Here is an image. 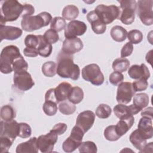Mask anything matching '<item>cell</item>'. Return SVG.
<instances>
[{
  "label": "cell",
  "instance_id": "obj_8",
  "mask_svg": "<svg viewBox=\"0 0 153 153\" xmlns=\"http://www.w3.org/2000/svg\"><path fill=\"white\" fill-rule=\"evenodd\" d=\"M83 130L75 125L71 130L70 136L62 143V148L66 152H74L82 143L84 134Z\"/></svg>",
  "mask_w": 153,
  "mask_h": 153
},
{
  "label": "cell",
  "instance_id": "obj_40",
  "mask_svg": "<svg viewBox=\"0 0 153 153\" xmlns=\"http://www.w3.org/2000/svg\"><path fill=\"white\" fill-rule=\"evenodd\" d=\"M57 103L52 101H45L42 106V109L44 113L48 116H53L57 112Z\"/></svg>",
  "mask_w": 153,
  "mask_h": 153
},
{
  "label": "cell",
  "instance_id": "obj_1",
  "mask_svg": "<svg viewBox=\"0 0 153 153\" xmlns=\"http://www.w3.org/2000/svg\"><path fill=\"white\" fill-rule=\"evenodd\" d=\"M57 74L62 78H71L77 80L80 75V69L74 62V56L65 54L62 51L59 52L57 58Z\"/></svg>",
  "mask_w": 153,
  "mask_h": 153
},
{
  "label": "cell",
  "instance_id": "obj_48",
  "mask_svg": "<svg viewBox=\"0 0 153 153\" xmlns=\"http://www.w3.org/2000/svg\"><path fill=\"white\" fill-rule=\"evenodd\" d=\"M133 51V44L128 42H127L121 48V57H126L131 54Z\"/></svg>",
  "mask_w": 153,
  "mask_h": 153
},
{
  "label": "cell",
  "instance_id": "obj_44",
  "mask_svg": "<svg viewBox=\"0 0 153 153\" xmlns=\"http://www.w3.org/2000/svg\"><path fill=\"white\" fill-rule=\"evenodd\" d=\"M39 38L38 35L32 34L27 35L25 39V45L26 47L37 48L39 44Z\"/></svg>",
  "mask_w": 153,
  "mask_h": 153
},
{
  "label": "cell",
  "instance_id": "obj_13",
  "mask_svg": "<svg viewBox=\"0 0 153 153\" xmlns=\"http://www.w3.org/2000/svg\"><path fill=\"white\" fill-rule=\"evenodd\" d=\"M87 29L86 24L79 20H72L65 28V36L66 38H72L81 36L85 33Z\"/></svg>",
  "mask_w": 153,
  "mask_h": 153
},
{
  "label": "cell",
  "instance_id": "obj_39",
  "mask_svg": "<svg viewBox=\"0 0 153 153\" xmlns=\"http://www.w3.org/2000/svg\"><path fill=\"white\" fill-rule=\"evenodd\" d=\"M66 24L65 19L61 17H55L51 22L50 28L58 32L65 28Z\"/></svg>",
  "mask_w": 153,
  "mask_h": 153
},
{
  "label": "cell",
  "instance_id": "obj_16",
  "mask_svg": "<svg viewBox=\"0 0 153 153\" xmlns=\"http://www.w3.org/2000/svg\"><path fill=\"white\" fill-rule=\"evenodd\" d=\"M83 47L82 41L79 38H66L63 42L61 51L65 54L72 56L81 51Z\"/></svg>",
  "mask_w": 153,
  "mask_h": 153
},
{
  "label": "cell",
  "instance_id": "obj_18",
  "mask_svg": "<svg viewBox=\"0 0 153 153\" xmlns=\"http://www.w3.org/2000/svg\"><path fill=\"white\" fill-rule=\"evenodd\" d=\"M128 74L131 78L134 79H143L147 80L151 76L148 68L144 63H142L140 65H132L128 69Z\"/></svg>",
  "mask_w": 153,
  "mask_h": 153
},
{
  "label": "cell",
  "instance_id": "obj_38",
  "mask_svg": "<svg viewBox=\"0 0 153 153\" xmlns=\"http://www.w3.org/2000/svg\"><path fill=\"white\" fill-rule=\"evenodd\" d=\"M104 136L109 141H116L121 137L116 131L115 125L109 126L105 129Z\"/></svg>",
  "mask_w": 153,
  "mask_h": 153
},
{
  "label": "cell",
  "instance_id": "obj_27",
  "mask_svg": "<svg viewBox=\"0 0 153 153\" xmlns=\"http://www.w3.org/2000/svg\"><path fill=\"white\" fill-rule=\"evenodd\" d=\"M127 33L128 32L126 29L118 25L112 27L110 32L111 36L112 39L118 42H121L126 40Z\"/></svg>",
  "mask_w": 153,
  "mask_h": 153
},
{
  "label": "cell",
  "instance_id": "obj_46",
  "mask_svg": "<svg viewBox=\"0 0 153 153\" xmlns=\"http://www.w3.org/2000/svg\"><path fill=\"white\" fill-rule=\"evenodd\" d=\"M123 80L124 75L121 73L117 71H114L111 73L109 77V82L115 86L119 85L121 82H123Z\"/></svg>",
  "mask_w": 153,
  "mask_h": 153
},
{
  "label": "cell",
  "instance_id": "obj_24",
  "mask_svg": "<svg viewBox=\"0 0 153 153\" xmlns=\"http://www.w3.org/2000/svg\"><path fill=\"white\" fill-rule=\"evenodd\" d=\"M134 122L133 115L127 118L120 119V121L115 125V130L117 134L122 136L124 135L133 126Z\"/></svg>",
  "mask_w": 153,
  "mask_h": 153
},
{
  "label": "cell",
  "instance_id": "obj_23",
  "mask_svg": "<svg viewBox=\"0 0 153 153\" xmlns=\"http://www.w3.org/2000/svg\"><path fill=\"white\" fill-rule=\"evenodd\" d=\"M39 148L37 145V138L33 137L22 142L17 146L16 152L17 153H37Z\"/></svg>",
  "mask_w": 153,
  "mask_h": 153
},
{
  "label": "cell",
  "instance_id": "obj_10",
  "mask_svg": "<svg viewBox=\"0 0 153 153\" xmlns=\"http://www.w3.org/2000/svg\"><path fill=\"white\" fill-rule=\"evenodd\" d=\"M58 139V135L51 130L46 134L39 136L37 138V145L42 153H50Z\"/></svg>",
  "mask_w": 153,
  "mask_h": 153
},
{
  "label": "cell",
  "instance_id": "obj_7",
  "mask_svg": "<svg viewBox=\"0 0 153 153\" xmlns=\"http://www.w3.org/2000/svg\"><path fill=\"white\" fill-rule=\"evenodd\" d=\"M120 4L121 12L119 16L121 22L128 25L131 24L135 18V13L137 8V2L134 0H121L118 1Z\"/></svg>",
  "mask_w": 153,
  "mask_h": 153
},
{
  "label": "cell",
  "instance_id": "obj_25",
  "mask_svg": "<svg viewBox=\"0 0 153 153\" xmlns=\"http://www.w3.org/2000/svg\"><path fill=\"white\" fill-rule=\"evenodd\" d=\"M129 139L133 146L139 151L143 149L144 146L146 145L147 140L144 135L138 128L136 129L131 133Z\"/></svg>",
  "mask_w": 153,
  "mask_h": 153
},
{
  "label": "cell",
  "instance_id": "obj_15",
  "mask_svg": "<svg viewBox=\"0 0 153 153\" xmlns=\"http://www.w3.org/2000/svg\"><path fill=\"white\" fill-rule=\"evenodd\" d=\"M95 120V114L90 110L80 112L76 120V125L80 127L84 133L88 131L93 126Z\"/></svg>",
  "mask_w": 153,
  "mask_h": 153
},
{
  "label": "cell",
  "instance_id": "obj_9",
  "mask_svg": "<svg viewBox=\"0 0 153 153\" xmlns=\"http://www.w3.org/2000/svg\"><path fill=\"white\" fill-rule=\"evenodd\" d=\"M152 5V0H139L137 1V16L146 26H151L153 24Z\"/></svg>",
  "mask_w": 153,
  "mask_h": 153
},
{
  "label": "cell",
  "instance_id": "obj_42",
  "mask_svg": "<svg viewBox=\"0 0 153 153\" xmlns=\"http://www.w3.org/2000/svg\"><path fill=\"white\" fill-rule=\"evenodd\" d=\"M32 130L30 126L26 123H19L18 136L22 138H27L31 136Z\"/></svg>",
  "mask_w": 153,
  "mask_h": 153
},
{
  "label": "cell",
  "instance_id": "obj_47",
  "mask_svg": "<svg viewBox=\"0 0 153 153\" xmlns=\"http://www.w3.org/2000/svg\"><path fill=\"white\" fill-rule=\"evenodd\" d=\"M13 142L9 138L4 136H0V148L1 152H8Z\"/></svg>",
  "mask_w": 153,
  "mask_h": 153
},
{
  "label": "cell",
  "instance_id": "obj_29",
  "mask_svg": "<svg viewBox=\"0 0 153 153\" xmlns=\"http://www.w3.org/2000/svg\"><path fill=\"white\" fill-rule=\"evenodd\" d=\"M133 105L140 111L146 107L149 102L148 95L145 93L136 94L133 97Z\"/></svg>",
  "mask_w": 153,
  "mask_h": 153
},
{
  "label": "cell",
  "instance_id": "obj_45",
  "mask_svg": "<svg viewBox=\"0 0 153 153\" xmlns=\"http://www.w3.org/2000/svg\"><path fill=\"white\" fill-rule=\"evenodd\" d=\"M148 86V82L147 80L143 79H137L132 83V87L134 92L141 91L145 90Z\"/></svg>",
  "mask_w": 153,
  "mask_h": 153
},
{
  "label": "cell",
  "instance_id": "obj_20",
  "mask_svg": "<svg viewBox=\"0 0 153 153\" xmlns=\"http://www.w3.org/2000/svg\"><path fill=\"white\" fill-rule=\"evenodd\" d=\"M87 19L91 26L93 31L97 35L103 34L106 30V25L103 23L98 17L94 11H90L87 15Z\"/></svg>",
  "mask_w": 153,
  "mask_h": 153
},
{
  "label": "cell",
  "instance_id": "obj_11",
  "mask_svg": "<svg viewBox=\"0 0 153 153\" xmlns=\"http://www.w3.org/2000/svg\"><path fill=\"white\" fill-rule=\"evenodd\" d=\"M13 82L16 88L23 91L30 90L35 85L31 75L27 71L14 73Z\"/></svg>",
  "mask_w": 153,
  "mask_h": 153
},
{
  "label": "cell",
  "instance_id": "obj_3",
  "mask_svg": "<svg viewBox=\"0 0 153 153\" xmlns=\"http://www.w3.org/2000/svg\"><path fill=\"white\" fill-rule=\"evenodd\" d=\"M51 20V15L48 12L44 11L36 16L23 17L21 26L25 31L33 32L47 26Z\"/></svg>",
  "mask_w": 153,
  "mask_h": 153
},
{
  "label": "cell",
  "instance_id": "obj_28",
  "mask_svg": "<svg viewBox=\"0 0 153 153\" xmlns=\"http://www.w3.org/2000/svg\"><path fill=\"white\" fill-rule=\"evenodd\" d=\"M62 15L64 19L74 20L79 15V9L74 5H68L63 9Z\"/></svg>",
  "mask_w": 153,
  "mask_h": 153
},
{
  "label": "cell",
  "instance_id": "obj_41",
  "mask_svg": "<svg viewBox=\"0 0 153 153\" xmlns=\"http://www.w3.org/2000/svg\"><path fill=\"white\" fill-rule=\"evenodd\" d=\"M127 38L130 42L132 44H137L142 42L143 39L142 33L137 29H133L127 33Z\"/></svg>",
  "mask_w": 153,
  "mask_h": 153
},
{
  "label": "cell",
  "instance_id": "obj_21",
  "mask_svg": "<svg viewBox=\"0 0 153 153\" xmlns=\"http://www.w3.org/2000/svg\"><path fill=\"white\" fill-rule=\"evenodd\" d=\"M72 87L71 84L69 82H63L54 88V94L57 103H59L60 102L68 99V96Z\"/></svg>",
  "mask_w": 153,
  "mask_h": 153
},
{
  "label": "cell",
  "instance_id": "obj_35",
  "mask_svg": "<svg viewBox=\"0 0 153 153\" xmlns=\"http://www.w3.org/2000/svg\"><path fill=\"white\" fill-rule=\"evenodd\" d=\"M111 107L106 104H100L96 109V115L102 119L109 118L111 115Z\"/></svg>",
  "mask_w": 153,
  "mask_h": 153
},
{
  "label": "cell",
  "instance_id": "obj_33",
  "mask_svg": "<svg viewBox=\"0 0 153 153\" xmlns=\"http://www.w3.org/2000/svg\"><path fill=\"white\" fill-rule=\"evenodd\" d=\"M42 72L47 77H53L57 74V64L52 61L45 62L42 66Z\"/></svg>",
  "mask_w": 153,
  "mask_h": 153
},
{
  "label": "cell",
  "instance_id": "obj_32",
  "mask_svg": "<svg viewBox=\"0 0 153 153\" xmlns=\"http://www.w3.org/2000/svg\"><path fill=\"white\" fill-rule=\"evenodd\" d=\"M1 117L5 121L14 120L16 117V111L13 106L10 105H4L1 109Z\"/></svg>",
  "mask_w": 153,
  "mask_h": 153
},
{
  "label": "cell",
  "instance_id": "obj_49",
  "mask_svg": "<svg viewBox=\"0 0 153 153\" xmlns=\"http://www.w3.org/2000/svg\"><path fill=\"white\" fill-rule=\"evenodd\" d=\"M67 125L63 123H59L53 126L51 130L55 132L58 136L63 134L67 130Z\"/></svg>",
  "mask_w": 153,
  "mask_h": 153
},
{
  "label": "cell",
  "instance_id": "obj_2",
  "mask_svg": "<svg viewBox=\"0 0 153 153\" xmlns=\"http://www.w3.org/2000/svg\"><path fill=\"white\" fill-rule=\"evenodd\" d=\"M23 5L16 0H6L2 2L1 8V25L7 22H14L22 16Z\"/></svg>",
  "mask_w": 153,
  "mask_h": 153
},
{
  "label": "cell",
  "instance_id": "obj_19",
  "mask_svg": "<svg viewBox=\"0 0 153 153\" xmlns=\"http://www.w3.org/2000/svg\"><path fill=\"white\" fill-rule=\"evenodd\" d=\"M140 111L133 104L127 106L125 104L119 103L114 108V112L119 119H123L136 115Z\"/></svg>",
  "mask_w": 153,
  "mask_h": 153
},
{
  "label": "cell",
  "instance_id": "obj_31",
  "mask_svg": "<svg viewBox=\"0 0 153 153\" xmlns=\"http://www.w3.org/2000/svg\"><path fill=\"white\" fill-rule=\"evenodd\" d=\"M112 66L114 71L122 73L126 71L130 67V61L125 57L118 58L113 62Z\"/></svg>",
  "mask_w": 153,
  "mask_h": 153
},
{
  "label": "cell",
  "instance_id": "obj_4",
  "mask_svg": "<svg viewBox=\"0 0 153 153\" xmlns=\"http://www.w3.org/2000/svg\"><path fill=\"white\" fill-rule=\"evenodd\" d=\"M22 55L19 48L13 45L5 47L1 51L0 55V69L1 72L4 74L12 72L13 63L14 60Z\"/></svg>",
  "mask_w": 153,
  "mask_h": 153
},
{
  "label": "cell",
  "instance_id": "obj_52",
  "mask_svg": "<svg viewBox=\"0 0 153 153\" xmlns=\"http://www.w3.org/2000/svg\"><path fill=\"white\" fill-rule=\"evenodd\" d=\"M152 110L153 109L152 107L147 108L141 112L142 117L145 116V117H148L151 118H152Z\"/></svg>",
  "mask_w": 153,
  "mask_h": 153
},
{
  "label": "cell",
  "instance_id": "obj_37",
  "mask_svg": "<svg viewBox=\"0 0 153 153\" xmlns=\"http://www.w3.org/2000/svg\"><path fill=\"white\" fill-rule=\"evenodd\" d=\"M78 148L79 152L81 153H96L97 151L96 145L92 141L82 142Z\"/></svg>",
  "mask_w": 153,
  "mask_h": 153
},
{
  "label": "cell",
  "instance_id": "obj_26",
  "mask_svg": "<svg viewBox=\"0 0 153 153\" xmlns=\"http://www.w3.org/2000/svg\"><path fill=\"white\" fill-rule=\"evenodd\" d=\"M38 36L39 40V44L37 47L38 54L43 57H47L50 56L53 50L51 44L46 41L43 35H39Z\"/></svg>",
  "mask_w": 153,
  "mask_h": 153
},
{
  "label": "cell",
  "instance_id": "obj_22",
  "mask_svg": "<svg viewBox=\"0 0 153 153\" xmlns=\"http://www.w3.org/2000/svg\"><path fill=\"white\" fill-rule=\"evenodd\" d=\"M152 118L143 116L139 120L137 127L139 131L144 135L146 139H149L153 136Z\"/></svg>",
  "mask_w": 153,
  "mask_h": 153
},
{
  "label": "cell",
  "instance_id": "obj_5",
  "mask_svg": "<svg viewBox=\"0 0 153 153\" xmlns=\"http://www.w3.org/2000/svg\"><path fill=\"white\" fill-rule=\"evenodd\" d=\"M94 11L99 19L105 25L110 24L118 19L121 12L120 8L115 5H105L104 4L97 5Z\"/></svg>",
  "mask_w": 153,
  "mask_h": 153
},
{
  "label": "cell",
  "instance_id": "obj_12",
  "mask_svg": "<svg viewBox=\"0 0 153 153\" xmlns=\"http://www.w3.org/2000/svg\"><path fill=\"white\" fill-rule=\"evenodd\" d=\"M135 92L130 82H121L117 88L116 99L118 103L127 104L130 102Z\"/></svg>",
  "mask_w": 153,
  "mask_h": 153
},
{
  "label": "cell",
  "instance_id": "obj_14",
  "mask_svg": "<svg viewBox=\"0 0 153 153\" xmlns=\"http://www.w3.org/2000/svg\"><path fill=\"white\" fill-rule=\"evenodd\" d=\"M19 123L13 120L8 121H1V136L10 139L13 142L18 136Z\"/></svg>",
  "mask_w": 153,
  "mask_h": 153
},
{
  "label": "cell",
  "instance_id": "obj_51",
  "mask_svg": "<svg viewBox=\"0 0 153 153\" xmlns=\"http://www.w3.org/2000/svg\"><path fill=\"white\" fill-rule=\"evenodd\" d=\"M23 53L25 56L35 57L38 55V51L37 48L26 47L23 50Z\"/></svg>",
  "mask_w": 153,
  "mask_h": 153
},
{
  "label": "cell",
  "instance_id": "obj_30",
  "mask_svg": "<svg viewBox=\"0 0 153 153\" xmlns=\"http://www.w3.org/2000/svg\"><path fill=\"white\" fill-rule=\"evenodd\" d=\"M84 98V92L78 86L72 87L68 96V100L74 104L79 103Z\"/></svg>",
  "mask_w": 153,
  "mask_h": 153
},
{
  "label": "cell",
  "instance_id": "obj_54",
  "mask_svg": "<svg viewBox=\"0 0 153 153\" xmlns=\"http://www.w3.org/2000/svg\"><path fill=\"white\" fill-rule=\"evenodd\" d=\"M152 50H150L149 52L147 53L146 55L145 59L148 63H149L151 65H152Z\"/></svg>",
  "mask_w": 153,
  "mask_h": 153
},
{
  "label": "cell",
  "instance_id": "obj_34",
  "mask_svg": "<svg viewBox=\"0 0 153 153\" xmlns=\"http://www.w3.org/2000/svg\"><path fill=\"white\" fill-rule=\"evenodd\" d=\"M59 111L64 115H71L74 114L76 110V106L70 101H63L59 105Z\"/></svg>",
  "mask_w": 153,
  "mask_h": 153
},
{
  "label": "cell",
  "instance_id": "obj_53",
  "mask_svg": "<svg viewBox=\"0 0 153 153\" xmlns=\"http://www.w3.org/2000/svg\"><path fill=\"white\" fill-rule=\"evenodd\" d=\"M152 148H153V143L150 142L149 143H146V145L144 146L143 149L140 151V152H152Z\"/></svg>",
  "mask_w": 153,
  "mask_h": 153
},
{
  "label": "cell",
  "instance_id": "obj_50",
  "mask_svg": "<svg viewBox=\"0 0 153 153\" xmlns=\"http://www.w3.org/2000/svg\"><path fill=\"white\" fill-rule=\"evenodd\" d=\"M35 13V8L34 7L30 5V4H25L23 5V13L22 14V17H28V16H32V14H33Z\"/></svg>",
  "mask_w": 153,
  "mask_h": 153
},
{
  "label": "cell",
  "instance_id": "obj_17",
  "mask_svg": "<svg viewBox=\"0 0 153 153\" xmlns=\"http://www.w3.org/2000/svg\"><path fill=\"white\" fill-rule=\"evenodd\" d=\"M22 35V30L19 27L0 25V38L1 41L4 39L13 41L20 38Z\"/></svg>",
  "mask_w": 153,
  "mask_h": 153
},
{
  "label": "cell",
  "instance_id": "obj_43",
  "mask_svg": "<svg viewBox=\"0 0 153 153\" xmlns=\"http://www.w3.org/2000/svg\"><path fill=\"white\" fill-rule=\"evenodd\" d=\"M43 36L46 41L51 44H55L59 40V36L58 33L51 29L46 30Z\"/></svg>",
  "mask_w": 153,
  "mask_h": 153
},
{
  "label": "cell",
  "instance_id": "obj_6",
  "mask_svg": "<svg viewBox=\"0 0 153 153\" xmlns=\"http://www.w3.org/2000/svg\"><path fill=\"white\" fill-rule=\"evenodd\" d=\"M82 78L94 85H100L104 82V76L100 67L95 63L84 66L81 71Z\"/></svg>",
  "mask_w": 153,
  "mask_h": 153
},
{
  "label": "cell",
  "instance_id": "obj_36",
  "mask_svg": "<svg viewBox=\"0 0 153 153\" xmlns=\"http://www.w3.org/2000/svg\"><path fill=\"white\" fill-rule=\"evenodd\" d=\"M12 66L14 73L27 71L28 69V64L22 56L14 60Z\"/></svg>",
  "mask_w": 153,
  "mask_h": 153
}]
</instances>
